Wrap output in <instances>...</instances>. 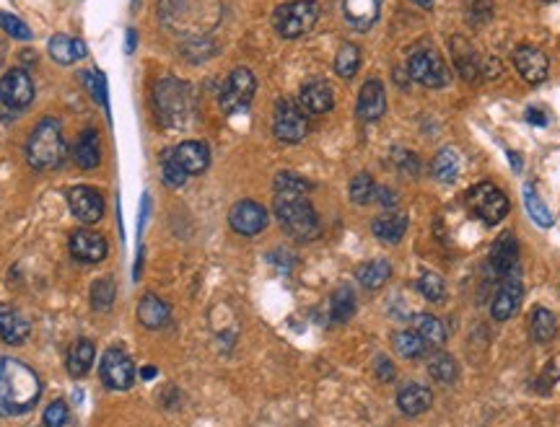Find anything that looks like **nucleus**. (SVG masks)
<instances>
[{
	"label": "nucleus",
	"mask_w": 560,
	"mask_h": 427,
	"mask_svg": "<svg viewBox=\"0 0 560 427\" xmlns=\"http://www.w3.org/2000/svg\"><path fill=\"white\" fill-rule=\"evenodd\" d=\"M114 298H117V285L114 280L106 275V277H99L94 285H91V306L97 311H109L114 306Z\"/></svg>",
	"instance_id": "39"
},
{
	"label": "nucleus",
	"mask_w": 560,
	"mask_h": 427,
	"mask_svg": "<svg viewBox=\"0 0 560 427\" xmlns=\"http://www.w3.org/2000/svg\"><path fill=\"white\" fill-rule=\"evenodd\" d=\"M431 404H433V392L428 386H420V384H408L397 394V407L408 417H418L423 412H428Z\"/></svg>",
	"instance_id": "25"
},
{
	"label": "nucleus",
	"mask_w": 560,
	"mask_h": 427,
	"mask_svg": "<svg viewBox=\"0 0 560 427\" xmlns=\"http://www.w3.org/2000/svg\"><path fill=\"white\" fill-rule=\"evenodd\" d=\"M490 267L498 277L509 275L511 269L519 267V241L514 238V233H503L493 249H490Z\"/></svg>",
	"instance_id": "22"
},
{
	"label": "nucleus",
	"mask_w": 560,
	"mask_h": 427,
	"mask_svg": "<svg viewBox=\"0 0 560 427\" xmlns=\"http://www.w3.org/2000/svg\"><path fill=\"white\" fill-rule=\"evenodd\" d=\"M452 47V58H455V67L464 81H478L483 75V63L475 52V47L470 44L467 36H452L449 42Z\"/></svg>",
	"instance_id": "21"
},
{
	"label": "nucleus",
	"mask_w": 560,
	"mask_h": 427,
	"mask_svg": "<svg viewBox=\"0 0 560 427\" xmlns=\"http://www.w3.org/2000/svg\"><path fill=\"white\" fill-rule=\"evenodd\" d=\"M332 104H335V97L327 81H309L299 94V106L307 114H327Z\"/></svg>",
	"instance_id": "23"
},
{
	"label": "nucleus",
	"mask_w": 560,
	"mask_h": 427,
	"mask_svg": "<svg viewBox=\"0 0 560 427\" xmlns=\"http://www.w3.org/2000/svg\"><path fill=\"white\" fill-rule=\"evenodd\" d=\"M522 296H525L522 267H517V269H511L509 275L501 277V288H498V293H495L493 303H490L493 319L495 322H509L517 314V308L522 303Z\"/></svg>",
	"instance_id": "13"
},
{
	"label": "nucleus",
	"mask_w": 560,
	"mask_h": 427,
	"mask_svg": "<svg viewBox=\"0 0 560 427\" xmlns=\"http://www.w3.org/2000/svg\"><path fill=\"white\" fill-rule=\"evenodd\" d=\"M70 254L78 262L97 264L105 262L106 254H109V246H106L105 236H99L97 230H75L70 236Z\"/></svg>",
	"instance_id": "17"
},
{
	"label": "nucleus",
	"mask_w": 560,
	"mask_h": 427,
	"mask_svg": "<svg viewBox=\"0 0 560 427\" xmlns=\"http://www.w3.org/2000/svg\"><path fill=\"white\" fill-rule=\"evenodd\" d=\"M509 161L514 166V171H522V159L517 156V151H509Z\"/></svg>",
	"instance_id": "54"
},
{
	"label": "nucleus",
	"mask_w": 560,
	"mask_h": 427,
	"mask_svg": "<svg viewBox=\"0 0 560 427\" xmlns=\"http://www.w3.org/2000/svg\"><path fill=\"white\" fill-rule=\"evenodd\" d=\"M161 174H164V182L169 184V187H182L184 182H187V174L175 164V159L167 153L164 156V161H161Z\"/></svg>",
	"instance_id": "48"
},
{
	"label": "nucleus",
	"mask_w": 560,
	"mask_h": 427,
	"mask_svg": "<svg viewBox=\"0 0 560 427\" xmlns=\"http://www.w3.org/2000/svg\"><path fill=\"white\" fill-rule=\"evenodd\" d=\"M464 13L472 27H483L493 16V0H464Z\"/></svg>",
	"instance_id": "44"
},
{
	"label": "nucleus",
	"mask_w": 560,
	"mask_h": 427,
	"mask_svg": "<svg viewBox=\"0 0 560 427\" xmlns=\"http://www.w3.org/2000/svg\"><path fill=\"white\" fill-rule=\"evenodd\" d=\"M377 378L379 381H385V384H389V381H394V376H397V370H394V365H392V361L389 358H385V355H379L377 358Z\"/></svg>",
	"instance_id": "50"
},
{
	"label": "nucleus",
	"mask_w": 560,
	"mask_h": 427,
	"mask_svg": "<svg viewBox=\"0 0 560 427\" xmlns=\"http://www.w3.org/2000/svg\"><path fill=\"white\" fill-rule=\"evenodd\" d=\"M431 168H433V176H436L439 182L452 184V182H456V176H459V159H456V153L452 148H444V151L436 153Z\"/></svg>",
	"instance_id": "34"
},
{
	"label": "nucleus",
	"mask_w": 560,
	"mask_h": 427,
	"mask_svg": "<svg viewBox=\"0 0 560 427\" xmlns=\"http://www.w3.org/2000/svg\"><path fill=\"white\" fill-rule=\"evenodd\" d=\"M408 73L413 81H418L420 86H428V89H441L449 83V67L444 63V58L433 50L413 52L408 60Z\"/></svg>",
	"instance_id": "10"
},
{
	"label": "nucleus",
	"mask_w": 560,
	"mask_h": 427,
	"mask_svg": "<svg viewBox=\"0 0 560 427\" xmlns=\"http://www.w3.org/2000/svg\"><path fill=\"white\" fill-rule=\"evenodd\" d=\"M138 44V36H136V29H128V52H133Z\"/></svg>",
	"instance_id": "53"
},
{
	"label": "nucleus",
	"mask_w": 560,
	"mask_h": 427,
	"mask_svg": "<svg viewBox=\"0 0 560 427\" xmlns=\"http://www.w3.org/2000/svg\"><path fill=\"white\" fill-rule=\"evenodd\" d=\"M514 67H517V73L525 78L526 83H532V86L545 83L548 75H550V60H548V55L542 50H537V47H529V44L514 50Z\"/></svg>",
	"instance_id": "16"
},
{
	"label": "nucleus",
	"mask_w": 560,
	"mask_h": 427,
	"mask_svg": "<svg viewBox=\"0 0 560 427\" xmlns=\"http://www.w3.org/2000/svg\"><path fill=\"white\" fill-rule=\"evenodd\" d=\"M276 192H296V195H309L312 192V182H307L304 176L293 174V171H280L276 176Z\"/></svg>",
	"instance_id": "43"
},
{
	"label": "nucleus",
	"mask_w": 560,
	"mask_h": 427,
	"mask_svg": "<svg viewBox=\"0 0 560 427\" xmlns=\"http://www.w3.org/2000/svg\"><path fill=\"white\" fill-rule=\"evenodd\" d=\"M83 83H86V89H89V94H91V99L99 101L105 109H109V101H106V78L105 73H99V70H89V73H83Z\"/></svg>",
	"instance_id": "45"
},
{
	"label": "nucleus",
	"mask_w": 560,
	"mask_h": 427,
	"mask_svg": "<svg viewBox=\"0 0 560 427\" xmlns=\"http://www.w3.org/2000/svg\"><path fill=\"white\" fill-rule=\"evenodd\" d=\"M394 164L400 166L408 176H418L420 161L416 153H410V151H394Z\"/></svg>",
	"instance_id": "49"
},
{
	"label": "nucleus",
	"mask_w": 560,
	"mask_h": 427,
	"mask_svg": "<svg viewBox=\"0 0 560 427\" xmlns=\"http://www.w3.org/2000/svg\"><path fill=\"white\" fill-rule=\"evenodd\" d=\"M416 331L423 337V342L428 347H441L447 342V327L433 314H420V316H416Z\"/></svg>",
	"instance_id": "32"
},
{
	"label": "nucleus",
	"mask_w": 560,
	"mask_h": 427,
	"mask_svg": "<svg viewBox=\"0 0 560 427\" xmlns=\"http://www.w3.org/2000/svg\"><path fill=\"white\" fill-rule=\"evenodd\" d=\"M273 210L278 215V223L288 236L296 241H312L322 233L319 215L309 202V195H296V192H276Z\"/></svg>",
	"instance_id": "3"
},
{
	"label": "nucleus",
	"mask_w": 560,
	"mask_h": 427,
	"mask_svg": "<svg viewBox=\"0 0 560 427\" xmlns=\"http://www.w3.org/2000/svg\"><path fill=\"white\" fill-rule=\"evenodd\" d=\"M223 16L221 0H159V19L175 34L190 39L206 36Z\"/></svg>",
	"instance_id": "2"
},
{
	"label": "nucleus",
	"mask_w": 560,
	"mask_h": 427,
	"mask_svg": "<svg viewBox=\"0 0 560 427\" xmlns=\"http://www.w3.org/2000/svg\"><path fill=\"white\" fill-rule=\"evenodd\" d=\"M394 350H397V355H402L408 361H416L420 355H425L428 345L423 342V337L413 329V331H400L394 337Z\"/></svg>",
	"instance_id": "37"
},
{
	"label": "nucleus",
	"mask_w": 560,
	"mask_h": 427,
	"mask_svg": "<svg viewBox=\"0 0 560 427\" xmlns=\"http://www.w3.org/2000/svg\"><path fill=\"white\" fill-rule=\"evenodd\" d=\"M42 381L29 365L0 355V417H19L35 409Z\"/></svg>",
	"instance_id": "1"
},
{
	"label": "nucleus",
	"mask_w": 560,
	"mask_h": 427,
	"mask_svg": "<svg viewBox=\"0 0 560 427\" xmlns=\"http://www.w3.org/2000/svg\"><path fill=\"white\" fill-rule=\"evenodd\" d=\"M32 334L29 319H24L21 311H16L13 306L3 303L0 306V339L5 345H24Z\"/></svg>",
	"instance_id": "20"
},
{
	"label": "nucleus",
	"mask_w": 560,
	"mask_h": 427,
	"mask_svg": "<svg viewBox=\"0 0 560 427\" xmlns=\"http://www.w3.org/2000/svg\"><path fill=\"white\" fill-rule=\"evenodd\" d=\"M358 67H361V50L355 44H343L335 58V73L348 81L358 73Z\"/></svg>",
	"instance_id": "40"
},
{
	"label": "nucleus",
	"mask_w": 560,
	"mask_h": 427,
	"mask_svg": "<svg viewBox=\"0 0 560 427\" xmlns=\"http://www.w3.org/2000/svg\"><path fill=\"white\" fill-rule=\"evenodd\" d=\"M428 373H431V378H436V381H441V384H455L456 378H459V365L452 355H447V353H436L431 362H428Z\"/></svg>",
	"instance_id": "36"
},
{
	"label": "nucleus",
	"mask_w": 560,
	"mask_h": 427,
	"mask_svg": "<svg viewBox=\"0 0 560 427\" xmlns=\"http://www.w3.org/2000/svg\"><path fill=\"white\" fill-rule=\"evenodd\" d=\"M558 334V319L550 308H542L537 306L529 316V337L537 342V345H548L553 342Z\"/></svg>",
	"instance_id": "28"
},
{
	"label": "nucleus",
	"mask_w": 560,
	"mask_h": 427,
	"mask_svg": "<svg viewBox=\"0 0 560 427\" xmlns=\"http://www.w3.org/2000/svg\"><path fill=\"white\" fill-rule=\"evenodd\" d=\"M169 316H172V311H169L167 300H161V298L153 296V293L143 296V300L138 303V322L145 329L167 327L169 324Z\"/></svg>",
	"instance_id": "26"
},
{
	"label": "nucleus",
	"mask_w": 560,
	"mask_h": 427,
	"mask_svg": "<svg viewBox=\"0 0 560 427\" xmlns=\"http://www.w3.org/2000/svg\"><path fill=\"white\" fill-rule=\"evenodd\" d=\"M418 291L423 293V298L439 303V300L447 298V283H444V277L436 275V272H423L418 277Z\"/></svg>",
	"instance_id": "41"
},
{
	"label": "nucleus",
	"mask_w": 560,
	"mask_h": 427,
	"mask_svg": "<svg viewBox=\"0 0 560 427\" xmlns=\"http://www.w3.org/2000/svg\"><path fill=\"white\" fill-rule=\"evenodd\" d=\"M374 195H377V184H374V179H371L369 174H355V176L350 179V199H353L355 205L371 202Z\"/></svg>",
	"instance_id": "42"
},
{
	"label": "nucleus",
	"mask_w": 560,
	"mask_h": 427,
	"mask_svg": "<svg viewBox=\"0 0 560 427\" xmlns=\"http://www.w3.org/2000/svg\"><path fill=\"white\" fill-rule=\"evenodd\" d=\"M464 205H467V210H470L475 218H480L486 226H498V223L509 215V210H511L509 198H506L493 182H483V184H475L472 190H467Z\"/></svg>",
	"instance_id": "7"
},
{
	"label": "nucleus",
	"mask_w": 560,
	"mask_h": 427,
	"mask_svg": "<svg viewBox=\"0 0 560 427\" xmlns=\"http://www.w3.org/2000/svg\"><path fill=\"white\" fill-rule=\"evenodd\" d=\"M68 207L70 213L86 226L99 223L105 218V198L94 187H73L68 192Z\"/></svg>",
	"instance_id": "14"
},
{
	"label": "nucleus",
	"mask_w": 560,
	"mask_h": 427,
	"mask_svg": "<svg viewBox=\"0 0 560 427\" xmlns=\"http://www.w3.org/2000/svg\"><path fill=\"white\" fill-rule=\"evenodd\" d=\"M273 132L280 143H301L309 135V120L307 112L288 99H280L273 117Z\"/></svg>",
	"instance_id": "11"
},
{
	"label": "nucleus",
	"mask_w": 560,
	"mask_h": 427,
	"mask_svg": "<svg viewBox=\"0 0 560 427\" xmlns=\"http://www.w3.org/2000/svg\"><path fill=\"white\" fill-rule=\"evenodd\" d=\"M153 101H156L159 120L167 128H179L192 117V89L184 81H176V78L159 81Z\"/></svg>",
	"instance_id": "5"
},
{
	"label": "nucleus",
	"mask_w": 560,
	"mask_h": 427,
	"mask_svg": "<svg viewBox=\"0 0 560 427\" xmlns=\"http://www.w3.org/2000/svg\"><path fill=\"white\" fill-rule=\"evenodd\" d=\"M319 21V5L316 0H293L283 3L273 13V27L283 39H299L315 29Z\"/></svg>",
	"instance_id": "6"
},
{
	"label": "nucleus",
	"mask_w": 560,
	"mask_h": 427,
	"mask_svg": "<svg viewBox=\"0 0 560 427\" xmlns=\"http://www.w3.org/2000/svg\"><path fill=\"white\" fill-rule=\"evenodd\" d=\"M386 112V94H385V83L371 78L363 83L361 94H358V106H355V114L363 120V122H377L382 120V114Z\"/></svg>",
	"instance_id": "19"
},
{
	"label": "nucleus",
	"mask_w": 560,
	"mask_h": 427,
	"mask_svg": "<svg viewBox=\"0 0 560 427\" xmlns=\"http://www.w3.org/2000/svg\"><path fill=\"white\" fill-rule=\"evenodd\" d=\"M0 29H5V34H11L16 39H32V29L21 19L5 13V11H0Z\"/></svg>",
	"instance_id": "47"
},
{
	"label": "nucleus",
	"mask_w": 560,
	"mask_h": 427,
	"mask_svg": "<svg viewBox=\"0 0 560 427\" xmlns=\"http://www.w3.org/2000/svg\"><path fill=\"white\" fill-rule=\"evenodd\" d=\"M548 3H556V0H548Z\"/></svg>",
	"instance_id": "57"
},
{
	"label": "nucleus",
	"mask_w": 560,
	"mask_h": 427,
	"mask_svg": "<svg viewBox=\"0 0 560 427\" xmlns=\"http://www.w3.org/2000/svg\"><path fill=\"white\" fill-rule=\"evenodd\" d=\"M99 376H102L106 389L128 392L136 384V365L128 358V353H122L117 347H109L102 355V362H99Z\"/></svg>",
	"instance_id": "12"
},
{
	"label": "nucleus",
	"mask_w": 560,
	"mask_h": 427,
	"mask_svg": "<svg viewBox=\"0 0 560 427\" xmlns=\"http://www.w3.org/2000/svg\"><path fill=\"white\" fill-rule=\"evenodd\" d=\"M525 205L526 213L532 215V221H534L537 226H542V229H550V226H553V213L548 210V205L540 199V195L534 192L532 184H526L525 187Z\"/></svg>",
	"instance_id": "38"
},
{
	"label": "nucleus",
	"mask_w": 560,
	"mask_h": 427,
	"mask_svg": "<svg viewBox=\"0 0 560 427\" xmlns=\"http://www.w3.org/2000/svg\"><path fill=\"white\" fill-rule=\"evenodd\" d=\"M371 230L379 241L385 244H400L405 230H408V215L402 213H386V215H379L374 223H371Z\"/></svg>",
	"instance_id": "30"
},
{
	"label": "nucleus",
	"mask_w": 560,
	"mask_h": 427,
	"mask_svg": "<svg viewBox=\"0 0 560 427\" xmlns=\"http://www.w3.org/2000/svg\"><path fill=\"white\" fill-rule=\"evenodd\" d=\"M35 101V83L24 67H13L0 78V109L19 114Z\"/></svg>",
	"instance_id": "8"
},
{
	"label": "nucleus",
	"mask_w": 560,
	"mask_h": 427,
	"mask_svg": "<svg viewBox=\"0 0 560 427\" xmlns=\"http://www.w3.org/2000/svg\"><path fill=\"white\" fill-rule=\"evenodd\" d=\"M374 198L379 199L382 205H386V207H389V205H397V195H394L392 190H386V187H377V195H374Z\"/></svg>",
	"instance_id": "51"
},
{
	"label": "nucleus",
	"mask_w": 560,
	"mask_h": 427,
	"mask_svg": "<svg viewBox=\"0 0 560 427\" xmlns=\"http://www.w3.org/2000/svg\"><path fill=\"white\" fill-rule=\"evenodd\" d=\"M355 314V293L350 291L348 285H340L332 293V303H330V316L335 324H348Z\"/></svg>",
	"instance_id": "33"
},
{
	"label": "nucleus",
	"mask_w": 560,
	"mask_h": 427,
	"mask_svg": "<svg viewBox=\"0 0 560 427\" xmlns=\"http://www.w3.org/2000/svg\"><path fill=\"white\" fill-rule=\"evenodd\" d=\"M229 226L239 236H257V233L268 229V210L254 199H242L231 207Z\"/></svg>",
	"instance_id": "15"
},
{
	"label": "nucleus",
	"mask_w": 560,
	"mask_h": 427,
	"mask_svg": "<svg viewBox=\"0 0 560 427\" xmlns=\"http://www.w3.org/2000/svg\"><path fill=\"white\" fill-rule=\"evenodd\" d=\"M379 0H343V13L358 32H369L379 21Z\"/></svg>",
	"instance_id": "24"
},
{
	"label": "nucleus",
	"mask_w": 560,
	"mask_h": 427,
	"mask_svg": "<svg viewBox=\"0 0 560 427\" xmlns=\"http://www.w3.org/2000/svg\"><path fill=\"white\" fill-rule=\"evenodd\" d=\"M413 3H418V5H423V8H431V3H433V0H413Z\"/></svg>",
	"instance_id": "56"
},
{
	"label": "nucleus",
	"mask_w": 560,
	"mask_h": 427,
	"mask_svg": "<svg viewBox=\"0 0 560 427\" xmlns=\"http://www.w3.org/2000/svg\"><path fill=\"white\" fill-rule=\"evenodd\" d=\"M254 91H257V81L252 75V70L246 67H237L231 70V75L226 78L223 89H221V109L226 114H237V112H245L246 106L254 99Z\"/></svg>",
	"instance_id": "9"
},
{
	"label": "nucleus",
	"mask_w": 560,
	"mask_h": 427,
	"mask_svg": "<svg viewBox=\"0 0 560 427\" xmlns=\"http://www.w3.org/2000/svg\"><path fill=\"white\" fill-rule=\"evenodd\" d=\"M66 156H68V148H66V140H63L60 122L52 120V117H44L29 135L27 161L36 171H50V168L63 166Z\"/></svg>",
	"instance_id": "4"
},
{
	"label": "nucleus",
	"mask_w": 560,
	"mask_h": 427,
	"mask_svg": "<svg viewBox=\"0 0 560 427\" xmlns=\"http://www.w3.org/2000/svg\"><path fill=\"white\" fill-rule=\"evenodd\" d=\"M169 156L175 159V164L187 174V176H198L210 166V151L206 143L200 140H184L179 143L175 151H169Z\"/></svg>",
	"instance_id": "18"
},
{
	"label": "nucleus",
	"mask_w": 560,
	"mask_h": 427,
	"mask_svg": "<svg viewBox=\"0 0 560 427\" xmlns=\"http://www.w3.org/2000/svg\"><path fill=\"white\" fill-rule=\"evenodd\" d=\"M47 50H50V58H52L55 63H60V66H70V63L81 60V58H78L75 39H70L66 34H55V36L50 39Z\"/></svg>",
	"instance_id": "35"
},
{
	"label": "nucleus",
	"mask_w": 560,
	"mask_h": 427,
	"mask_svg": "<svg viewBox=\"0 0 560 427\" xmlns=\"http://www.w3.org/2000/svg\"><path fill=\"white\" fill-rule=\"evenodd\" d=\"M94 358H97V347H94V342H91V339H83V337H81V339H75L68 350V373L73 376V378H83V376L91 370Z\"/></svg>",
	"instance_id": "29"
},
{
	"label": "nucleus",
	"mask_w": 560,
	"mask_h": 427,
	"mask_svg": "<svg viewBox=\"0 0 560 427\" xmlns=\"http://www.w3.org/2000/svg\"><path fill=\"white\" fill-rule=\"evenodd\" d=\"M73 161L81 166V168H86V171L99 166V161H102V143H99L97 130H86L78 140H75Z\"/></svg>",
	"instance_id": "27"
},
{
	"label": "nucleus",
	"mask_w": 560,
	"mask_h": 427,
	"mask_svg": "<svg viewBox=\"0 0 560 427\" xmlns=\"http://www.w3.org/2000/svg\"><path fill=\"white\" fill-rule=\"evenodd\" d=\"M44 427H66L68 423V404L63 399H55L47 409H44V417H42Z\"/></svg>",
	"instance_id": "46"
},
{
	"label": "nucleus",
	"mask_w": 560,
	"mask_h": 427,
	"mask_svg": "<svg viewBox=\"0 0 560 427\" xmlns=\"http://www.w3.org/2000/svg\"><path fill=\"white\" fill-rule=\"evenodd\" d=\"M526 120H529L532 125H540V128H542V125H548V117H545L540 109H526Z\"/></svg>",
	"instance_id": "52"
},
{
	"label": "nucleus",
	"mask_w": 560,
	"mask_h": 427,
	"mask_svg": "<svg viewBox=\"0 0 560 427\" xmlns=\"http://www.w3.org/2000/svg\"><path fill=\"white\" fill-rule=\"evenodd\" d=\"M156 376V368H143V378H153Z\"/></svg>",
	"instance_id": "55"
},
{
	"label": "nucleus",
	"mask_w": 560,
	"mask_h": 427,
	"mask_svg": "<svg viewBox=\"0 0 560 427\" xmlns=\"http://www.w3.org/2000/svg\"><path fill=\"white\" fill-rule=\"evenodd\" d=\"M355 277H358V283L366 291H379V288H385L386 283H389V277H392V264L386 262V260H371V262L358 267Z\"/></svg>",
	"instance_id": "31"
}]
</instances>
